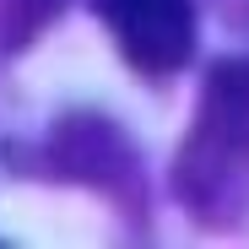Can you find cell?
<instances>
[{"mask_svg":"<svg viewBox=\"0 0 249 249\" xmlns=\"http://www.w3.org/2000/svg\"><path fill=\"white\" fill-rule=\"evenodd\" d=\"M174 195L212 228L249 217V60L212 65L195 124L174 157Z\"/></svg>","mask_w":249,"mask_h":249,"instance_id":"1","label":"cell"},{"mask_svg":"<svg viewBox=\"0 0 249 249\" xmlns=\"http://www.w3.org/2000/svg\"><path fill=\"white\" fill-rule=\"evenodd\" d=\"M44 162L71 179V184H92L114 195L119 206H141V157L124 141V130L103 114H65L54 124V136L44 146Z\"/></svg>","mask_w":249,"mask_h":249,"instance_id":"3","label":"cell"},{"mask_svg":"<svg viewBox=\"0 0 249 249\" xmlns=\"http://www.w3.org/2000/svg\"><path fill=\"white\" fill-rule=\"evenodd\" d=\"M119 60L146 81H168L195 54V0H92Z\"/></svg>","mask_w":249,"mask_h":249,"instance_id":"2","label":"cell"},{"mask_svg":"<svg viewBox=\"0 0 249 249\" xmlns=\"http://www.w3.org/2000/svg\"><path fill=\"white\" fill-rule=\"evenodd\" d=\"M60 11V0H0V54H22Z\"/></svg>","mask_w":249,"mask_h":249,"instance_id":"4","label":"cell"}]
</instances>
